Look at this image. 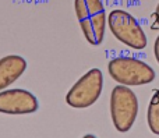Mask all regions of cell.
Segmentation results:
<instances>
[{"label": "cell", "mask_w": 159, "mask_h": 138, "mask_svg": "<svg viewBox=\"0 0 159 138\" xmlns=\"http://www.w3.org/2000/svg\"><path fill=\"white\" fill-rule=\"evenodd\" d=\"M75 16L84 38L92 46L103 42L106 29V10L102 0H74Z\"/></svg>", "instance_id": "cell-1"}, {"label": "cell", "mask_w": 159, "mask_h": 138, "mask_svg": "<svg viewBox=\"0 0 159 138\" xmlns=\"http://www.w3.org/2000/svg\"><path fill=\"white\" fill-rule=\"evenodd\" d=\"M107 71L116 82L126 87L151 84L157 77L155 70L149 64L137 57L129 56H117L110 59L107 63Z\"/></svg>", "instance_id": "cell-2"}, {"label": "cell", "mask_w": 159, "mask_h": 138, "mask_svg": "<svg viewBox=\"0 0 159 138\" xmlns=\"http://www.w3.org/2000/svg\"><path fill=\"white\" fill-rule=\"evenodd\" d=\"M110 116L120 133H127L138 116V98L130 87L116 85L110 94Z\"/></svg>", "instance_id": "cell-3"}, {"label": "cell", "mask_w": 159, "mask_h": 138, "mask_svg": "<svg viewBox=\"0 0 159 138\" xmlns=\"http://www.w3.org/2000/svg\"><path fill=\"white\" fill-rule=\"evenodd\" d=\"M107 25L113 36L126 46L135 50H143L144 47H147L148 41L145 32L137 18L130 13L120 8L112 10L107 16Z\"/></svg>", "instance_id": "cell-4"}, {"label": "cell", "mask_w": 159, "mask_h": 138, "mask_svg": "<svg viewBox=\"0 0 159 138\" xmlns=\"http://www.w3.org/2000/svg\"><path fill=\"white\" fill-rule=\"evenodd\" d=\"M103 89V74L99 69H91L69 89L66 103L75 109L92 106L99 99Z\"/></svg>", "instance_id": "cell-5"}, {"label": "cell", "mask_w": 159, "mask_h": 138, "mask_svg": "<svg viewBox=\"0 0 159 138\" xmlns=\"http://www.w3.org/2000/svg\"><path fill=\"white\" fill-rule=\"evenodd\" d=\"M39 108L36 96L21 88L0 91V113L3 114H31Z\"/></svg>", "instance_id": "cell-6"}, {"label": "cell", "mask_w": 159, "mask_h": 138, "mask_svg": "<svg viewBox=\"0 0 159 138\" xmlns=\"http://www.w3.org/2000/svg\"><path fill=\"white\" fill-rule=\"evenodd\" d=\"M27 70V60L18 55H8L0 59V91L7 89Z\"/></svg>", "instance_id": "cell-7"}, {"label": "cell", "mask_w": 159, "mask_h": 138, "mask_svg": "<svg viewBox=\"0 0 159 138\" xmlns=\"http://www.w3.org/2000/svg\"><path fill=\"white\" fill-rule=\"evenodd\" d=\"M148 127L155 136H159V89L154 92L147 110Z\"/></svg>", "instance_id": "cell-8"}, {"label": "cell", "mask_w": 159, "mask_h": 138, "mask_svg": "<svg viewBox=\"0 0 159 138\" xmlns=\"http://www.w3.org/2000/svg\"><path fill=\"white\" fill-rule=\"evenodd\" d=\"M154 53H155V59H157L158 64H159V35L155 39V43H154Z\"/></svg>", "instance_id": "cell-9"}, {"label": "cell", "mask_w": 159, "mask_h": 138, "mask_svg": "<svg viewBox=\"0 0 159 138\" xmlns=\"http://www.w3.org/2000/svg\"><path fill=\"white\" fill-rule=\"evenodd\" d=\"M155 18H157V24L159 25V3L157 6V10H155Z\"/></svg>", "instance_id": "cell-10"}, {"label": "cell", "mask_w": 159, "mask_h": 138, "mask_svg": "<svg viewBox=\"0 0 159 138\" xmlns=\"http://www.w3.org/2000/svg\"><path fill=\"white\" fill-rule=\"evenodd\" d=\"M82 138H96V137L93 136V134H87V136H84Z\"/></svg>", "instance_id": "cell-11"}]
</instances>
